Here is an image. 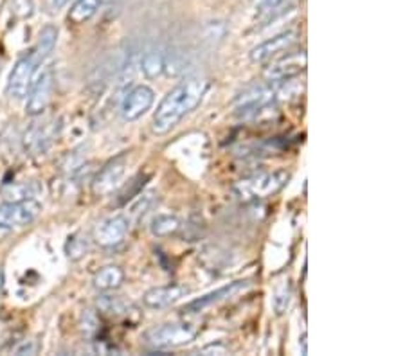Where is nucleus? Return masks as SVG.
I'll return each mask as SVG.
<instances>
[{"instance_id": "nucleus-1", "label": "nucleus", "mask_w": 405, "mask_h": 356, "mask_svg": "<svg viewBox=\"0 0 405 356\" xmlns=\"http://www.w3.org/2000/svg\"><path fill=\"white\" fill-rule=\"evenodd\" d=\"M207 83L202 78H187L171 88L157 107L151 121V130L157 135L170 134L187 114L195 110L206 94Z\"/></svg>"}, {"instance_id": "nucleus-2", "label": "nucleus", "mask_w": 405, "mask_h": 356, "mask_svg": "<svg viewBox=\"0 0 405 356\" xmlns=\"http://www.w3.org/2000/svg\"><path fill=\"white\" fill-rule=\"evenodd\" d=\"M290 180V173L285 170L272 171V173H258L249 178H243L233 187V193L242 202H252L259 198L274 196Z\"/></svg>"}, {"instance_id": "nucleus-3", "label": "nucleus", "mask_w": 405, "mask_h": 356, "mask_svg": "<svg viewBox=\"0 0 405 356\" xmlns=\"http://www.w3.org/2000/svg\"><path fill=\"white\" fill-rule=\"evenodd\" d=\"M196 335H199V326L193 322H171V324H160L148 329L144 333V342L159 352L189 344L195 340Z\"/></svg>"}, {"instance_id": "nucleus-4", "label": "nucleus", "mask_w": 405, "mask_h": 356, "mask_svg": "<svg viewBox=\"0 0 405 356\" xmlns=\"http://www.w3.org/2000/svg\"><path fill=\"white\" fill-rule=\"evenodd\" d=\"M128 170V155H117L115 158L108 160L98 174L92 180V193L95 196H107V194L114 193L117 187L123 182L124 174Z\"/></svg>"}, {"instance_id": "nucleus-5", "label": "nucleus", "mask_w": 405, "mask_h": 356, "mask_svg": "<svg viewBox=\"0 0 405 356\" xmlns=\"http://www.w3.org/2000/svg\"><path fill=\"white\" fill-rule=\"evenodd\" d=\"M130 218L124 214H114L101 220L94 229L95 243L103 249H112L124 242L127 234L130 232Z\"/></svg>"}, {"instance_id": "nucleus-6", "label": "nucleus", "mask_w": 405, "mask_h": 356, "mask_svg": "<svg viewBox=\"0 0 405 356\" xmlns=\"http://www.w3.org/2000/svg\"><path fill=\"white\" fill-rule=\"evenodd\" d=\"M38 67H40V64H38V59L33 56V52H29L28 56H24V58H20L16 61L11 74H9L8 87H6V92H8L9 97L22 99L25 94H28V90L33 85V79H35V72Z\"/></svg>"}, {"instance_id": "nucleus-7", "label": "nucleus", "mask_w": 405, "mask_h": 356, "mask_svg": "<svg viewBox=\"0 0 405 356\" xmlns=\"http://www.w3.org/2000/svg\"><path fill=\"white\" fill-rule=\"evenodd\" d=\"M155 103V92L148 85H137L131 90H128L121 103V115L124 121L131 123L143 117L148 110H151Z\"/></svg>"}, {"instance_id": "nucleus-8", "label": "nucleus", "mask_w": 405, "mask_h": 356, "mask_svg": "<svg viewBox=\"0 0 405 356\" xmlns=\"http://www.w3.org/2000/svg\"><path fill=\"white\" fill-rule=\"evenodd\" d=\"M42 203L36 202L35 198L20 200V202H4L0 203V222L8 225H29L40 216Z\"/></svg>"}, {"instance_id": "nucleus-9", "label": "nucleus", "mask_w": 405, "mask_h": 356, "mask_svg": "<svg viewBox=\"0 0 405 356\" xmlns=\"http://www.w3.org/2000/svg\"><path fill=\"white\" fill-rule=\"evenodd\" d=\"M29 90H31V94H29L28 105H25V112H28V115L35 117V115H40L47 108V105L51 103L52 90H54V72H52V69H44L40 76L36 78V81H33Z\"/></svg>"}, {"instance_id": "nucleus-10", "label": "nucleus", "mask_w": 405, "mask_h": 356, "mask_svg": "<svg viewBox=\"0 0 405 356\" xmlns=\"http://www.w3.org/2000/svg\"><path fill=\"white\" fill-rule=\"evenodd\" d=\"M306 69V52H292L285 58L278 59L266 67L265 78L270 83H285L286 79H292L301 74Z\"/></svg>"}, {"instance_id": "nucleus-11", "label": "nucleus", "mask_w": 405, "mask_h": 356, "mask_svg": "<svg viewBox=\"0 0 405 356\" xmlns=\"http://www.w3.org/2000/svg\"><path fill=\"white\" fill-rule=\"evenodd\" d=\"M247 288H249V281H233V283H229V285L222 286V288L215 290V292L206 293V295H202L200 299L191 301L189 304L184 306L182 312L189 313V315H193V313H200L206 308H209V306H215V304H218V302L227 301V299L235 297L236 293L243 292V290H247Z\"/></svg>"}, {"instance_id": "nucleus-12", "label": "nucleus", "mask_w": 405, "mask_h": 356, "mask_svg": "<svg viewBox=\"0 0 405 356\" xmlns=\"http://www.w3.org/2000/svg\"><path fill=\"white\" fill-rule=\"evenodd\" d=\"M189 293V288L182 285H168V286H157L144 293L143 302L146 308L150 309H163L168 306L179 302L182 297Z\"/></svg>"}, {"instance_id": "nucleus-13", "label": "nucleus", "mask_w": 405, "mask_h": 356, "mask_svg": "<svg viewBox=\"0 0 405 356\" xmlns=\"http://www.w3.org/2000/svg\"><path fill=\"white\" fill-rule=\"evenodd\" d=\"M56 135H58L56 123L33 124V126L28 130V134H25V138H24L25 151H29L31 155L44 153V151L52 144Z\"/></svg>"}, {"instance_id": "nucleus-14", "label": "nucleus", "mask_w": 405, "mask_h": 356, "mask_svg": "<svg viewBox=\"0 0 405 356\" xmlns=\"http://www.w3.org/2000/svg\"><path fill=\"white\" fill-rule=\"evenodd\" d=\"M295 42V32L286 31L281 32V35H276L272 38L265 40L263 44L256 45L252 51H250V61H254V64H263L266 59H270L272 56H276L278 52L286 51V49H290L292 44Z\"/></svg>"}, {"instance_id": "nucleus-15", "label": "nucleus", "mask_w": 405, "mask_h": 356, "mask_svg": "<svg viewBox=\"0 0 405 356\" xmlns=\"http://www.w3.org/2000/svg\"><path fill=\"white\" fill-rule=\"evenodd\" d=\"M298 2L299 0H262L256 8V20H259V24L269 25L278 16L290 11Z\"/></svg>"}, {"instance_id": "nucleus-16", "label": "nucleus", "mask_w": 405, "mask_h": 356, "mask_svg": "<svg viewBox=\"0 0 405 356\" xmlns=\"http://www.w3.org/2000/svg\"><path fill=\"white\" fill-rule=\"evenodd\" d=\"M124 279V272L115 265L103 266L100 272H95L92 285L98 292H112V290L119 288Z\"/></svg>"}, {"instance_id": "nucleus-17", "label": "nucleus", "mask_w": 405, "mask_h": 356, "mask_svg": "<svg viewBox=\"0 0 405 356\" xmlns=\"http://www.w3.org/2000/svg\"><path fill=\"white\" fill-rule=\"evenodd\" d=\"M139 65L146 78H159L164 72V65H166V52H164L163 47L148 49L141 58Z\"/></svg>"}, {"instance_id": "nucleus-18", "label": "nucleus", "mask_w": 405, "mask_h": 356, "mask_svg": "<svg viewBox=\"0 0 405 356\" xmlns=\"http://www.w3.org/2000/svg\"><path fill=\"white\" fill-rule=\"evenodd\" d=\"M56 40H58V29L51 24L45 25L40 31V36H38V44H36V47L31 51L33 56L38 59V64H44L45 58L54 51Z\"/></svg>"}, {"instance_id": "nucleus-19", "label": "nucleus", "mask_w": 405, "mask_h": 356, "mask_svg": "<svg viewBox=\"0 0 405 356\" xmlns=\"http://www.w3.org/2000/svg\"><path fill=\"white\" fill-rule=\"evenodd\" d=\"M100 6V0H76L74 6L69 11V20L72 24H85L98 13Z\"/></svg>"}, {"instance_id": "nucleus-20", "label": "nucleus", "mask_w": 405, "mask_h": 356, "mask_svg": "<svg viewBox=\"0 0 405 356\" xmlns=\"http://www.w3.org/2000/svg\"><path fill=\"white\" fill-rule=\"evenodd\" d=\"M180 229L179 218L173 216V214H157L150 223L151 234L155 237H166L175 234Z\"/></svg>"}, {"instance_id": "nucleus-21", "label": "nucleus", "mask_w": 405, "mask_h": 356, "mask_svg": "<svg viewBox=\"0 0 405 356\" xmlns=\"http://www.w3.org/2000/svg\"><path fill=\"white\" fill-rule=\"evenodd\" d=\"M38 191H40V187L36 186L35 182L11 184V186L2 187V196L6 198V202H20V200L36 196Z\"/></svg>"}, {"instance_id": "nucleus-22", "label": "nucleus", "mask_w": 405, "mask_h": 356, "mask_svg": "<svg viewBox=\"0 0 405 356\" xmlns=\"http://www.w3.org/2000/svg\"><path fill=\"white\" fill-rule=\"evenodd\" d=\"M88 249H90V242L88 237L83 236L81 232H76L69 236L67 243H65V254L71 261H80L81 257L87 256Z\"/></svg>"}, {"instance_id": "nucleus-23", "label": "nucleus", "mask_w": 405, "mask_h": 356, "mask_svg": "<svg viewBox=\"0 0 405 356\" xmlns=\"http://www.w3.org/2000/svg\"><path fill=\"white\" fill-rule=\"evenodd\" d=\"M95 304H98L100 312L107 313V315L117 316L124 315V313L128 312V304L117 295H101Z\"/></svg>"}, {"instance_id": "nucleus-24", "label": "nucleus", "mask_w": 405, "mask_h": 356, "mask_svg": "<svg viewBox=\"0 0 405 356\" xmlns=\"http://www.w3.org/2000/svg\"><path fill=\"white\" fill-rule=\"evenodd\" d=\"M290 302H292L290 283L285 281L281 286H278V288H276L274 295H272V308H274L276 315L278 316L285 315V312L288 309Z\"/></svg>"}, {"instance_id": "nucleus-25", "label": "nucleus", "mask_w": 405, "mask_h": 356, "mask_svg": "<svg viewBox=\"0 0 405 356\" xmlns=\"http://www.w3.org/2000/svg\"><path fill=\"white\" fill-rule=\"evenodd\" d=\"M38 349H40V345H38V342L36 340H24L20 345H18V348L15 349V355H18V356L36 355Z\"/></svg>"}, {"instance_id": "nucleus-26", "label": "nucleus", "mask_w": 405, "mask_h": 356, "mask_svg": "<svg viewBox=\"0 0 405 356\" xmlns=\"http://www.w3.org/2000/svg\"><path fill=\"white\" fill-rule=\"evenodd\" d=\"M225 345L222 344H209L206 345V348L200 349V355H225Z\"/></svg>"}, {"instance_id": "nucleus-27", "label": "nucleus", "mask_w": 405, "mask_h": 356, "mask_svg": "<svg viewBox=\"0 0 405 356\" xmlns=\"http://www.w3.org/2000/svg\"><path fill=\"white\" fill-rule=\"evenodd\" d=\"M11 232H13L11 225H8V223H4V222H0V242H2V239H6V237H8Z\"/></svg>"}, {"instance_id": "nucleus-28", "label": "nucleus", "mask_w": 405, "mask_h": 356, "mask_svg": "<svg viewBox=\"0 0 405 356\" xmlns=\"http://www.w3.org/2000/svg\"><path fill=\"white\" fill-rule=\"evenodd\" d=\"M67 4H69V0H49V8H51L52 11H58V9L65 8Z\"/></svg>"}, {"instance_id": "nucleus-29", "label": "nucleus", "mask_w": 405, "mask_h": 356, "mask_svg": "<svg viewBox=\"0 0 405 356\" xmlns=\"http://www.w3.org/2000/svg\"><path fill=\"white\" fill-rule=\"evenodd\" d=\"M2 292H4V272L0 270V295H2Z\"/></svg>"}, {"instance_id": "nucleus-30", "label": "nucleus", "mask_w": 405, "mask_h": 356, "mask_svg": "<svg viewBox=\"0 0 405 356\" xmlns=\"http://www.w3.org/2000/svg\"><path fill=\"white\" fill-rule=\"evenodd\" d=\"M101 4H103V2H115V0H100Z\"/></svg>"}]
</instances>
